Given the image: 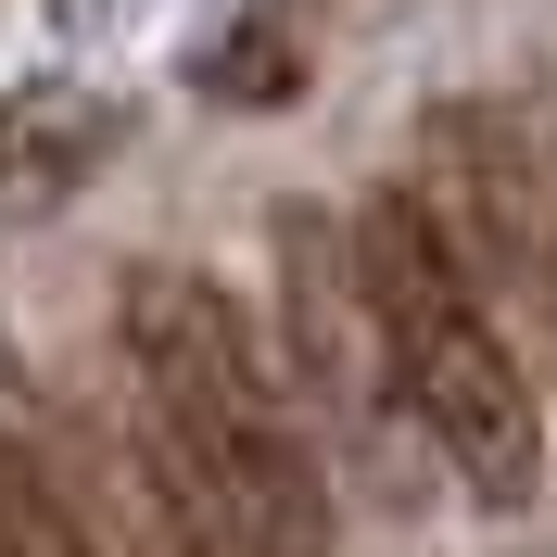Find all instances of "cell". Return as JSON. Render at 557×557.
Here are the masks:
<instances>
[{
	"label": "cell",
	"mask_w": 557,
	"mask_h": 557,
	"mask_svg": "<svg viewBox=\"0 0 557 557\" xmlns=\"http://www.w3.org/2000/svg\"><path fill=\"white\" fill-rule=\"evenodd\" d=\"M114 343H127V393L177 494L203 507L215 557H330V482L292 431V381L267 368V343L203 267H127Z\"/></svg>",
	"instance_id": "6da1fadb"
},
{
	"label": "cell",
	"mask_w": 557,
	"mask_h": 557,
	"mask_svg": "<svg viewBox=\"0 0 557 557\" xmlns=\"http://www.w3.org/2000/svg\"><path fill=\"white\" fill-rule=\"evenodd\" d=\"M355 278H368V330L393 355V406L418 444L444 456L482 507H532L545 482V406H532L520 355L494 330V292L456 267L444 215L418 203V177H381L355 203Z\"/></svg>",
	"instance_id": "7a4b0ae2"
},
{
	"label": "cell",
	"mask_w": 557,
	"mask_h": 557,
	"mask_svg": "<svg viewBox=\"0 0 557 557\" xmlns=\"http://www.w3.org/2000/svg\"><path fill=\"white\" fill-rule=\"evenodd\" d=\"M418 203L444 215L456 267L482 278H532L545 253V165H532V127L507 102H431L418 114Z\"/></svg>",
	"instance_id": "3957f363"
},
{
	"label": "cell",
	"mask_w": 557,
	"mask_h": 557,
	"mask_svg": "<svg viewBox=\"0 0 557 557\" xmlns=\"http://www.w3.org/2000/svg\"><path fill=\"white\" fill-rule=\"evenodd\" d=\"M278 317H292L305 393L343 418V431H368V456H381V381H393V355H381V330H368L355 228L330 203H278Z\"/></svg>",
	"instance_id": "277c9868"
},
{
	"label": "cell",
	"mask_w": 557,
	"mask_h": 557,
	"mask_svg": "<svg viewBox=\"0 0 557 557\" xmlns=\"http://www.w3.org/2000/svg\"><path fill=\"white\" fill-rule=\"evenodd\" d=\"M102 152H114V102L76 76H38L0 102V190H76Z\"/></svg>",
	"instance_id": "5b68a950"
},
{
	"label": "cell",
	"mask_w": 557,
	"mask_h": 557,
	"mask_svg": "<svg viewBox=\"0 0 557 557\" xmlns=\"http://www.w3.org/2000/svg\"><path fill=\"white\" fill-rule=\"evenodd\" d=\"M0 557H114L89 532V507L64 494V469L38 444H13V431H0Z\"/></svg>",
	"instance_id": "8992f818"
},
{
	"label": "cell",
	"mask_w": 557,
	"mask_h": 557,
	"mask_svg": "<svg viewBox=\"0 0 557 557\" xmlns=\"http://www.w3.org/2000/svg\"><path fill=\"white\" fill-rule=\"evenodd\" d=\"M292 76H305V38H292V26H228L203 51V89H215V102H292Z\"/></svg>",
	"instance_id": "52a82bcc"
},
{
	"label": "cell",
	"mask_w": 557,
	"mask_h": 557,
	"mask_svg": "<svg viewBox=\"0 0 557 557\" xmlns=\"http://www.w3.org/2000/svg\"><path fill=\"white\" fill-rule=\"evenodd\" d=\"M545 305H557V267H545Z\"/></svg>",
	"instance_id": "ba28073f"
}]
</instances>
